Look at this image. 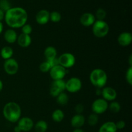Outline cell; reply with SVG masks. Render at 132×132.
<instances>
[{
	"mask_svg": "<svg viewBox=\"0 0 132 132\" xmlns=\"http://www.w3.org/2000/svg\"><path fill=\"white\" fill-rule=\"evenodd\" d=\"M0 55H1V57L5 60L10 59L12 57L13 55H14V50H13L12 48L10 46H4L3 48H1Z\"/></svg>",
	"mask_w": 132,
	"mask_h": 132,
	"instance_id": "obj_21",
	"label": "cell"
},
{
	"mask_svg": "<svg viewBox=\"0 0 132 132\" xmlns=\"http://www.w3.org/2000/svg\"><path fill=\"white\" fill-rule=\"evenodd\" d=\"M18 126L21 131L27 132L32 130L34 126L33 120L28 117H21L18 121Z\"/></svg>",
	"mask_w": 132,
	"mask_h": 132,
	"instance_id": "obj_11",
	"label": "cell"
},
{
	"mask_svg": "<svg viewBox=\"0 0 132 132\" xmlns=\"http://www.w3.org/2000/svg\"><path fill=\"white\" fill-rule=\"evenodd\" d=\"M80 23L82 26L86 27H91L96 21L95 15L92 13L86 12L82 14L80 18Z\"/></svg>",
	"mask_w": 132,
	"mask_h": 132,
	"instance_id": "obj_14",
	"label": "cell"
},
{
	"mask_svg": "<svg viewBox=\"0 0 132 132\" xmlns=\"http://www.w3.org/2000/svg\"><path fill=\"white\" fill-rule=\"evenodd\" d=\"M90 81L96 88L102 89L106 86L108 81V76L104 70L95 68L90 72Z\"/></svg>",
	"mask_w": 132,
	"mask_h": 132,
	"instance_id": "obj_3",
	"label": "cell"
},
{
	"mask_svg": "<svg viewBox=\"0 0 132 132\" xmlns=\"http://www.w3.org/2000/svg\"><path fill=\"white\" fill-rule=\"evenodd\" d=\"M18 36L17 32L12 28L7 29L4 33V39L6 42L9 44H13L16 42Z\"/></svg>",
	"mask_w": 132,
	"mask_h": 132,
	"instance_id": "obj_18",
	"label": "cell"
},
{
	"mask_svg": "<svg viewBox=\"0 0 132 132\" xmlns=\"http://www.w3.org/2000/svg\"><path fill=\"white\" fill-rule=\"evenodd\" d=\"M108 109V103L103 98H99L94 101L92 104V110L97 115L103 114Z\"/></svg>",
	"mask_w": 132,
	"mask_h": 132,
	"instance_id": "obj_7",
	"label": "cell"
},
{
	"mask_svg": "<svg viewBox=\"0 0 132 132\" xmlns=\"http://www.w3.org/2000/svg\"><path fill=\"white\" fill-rule=\"evenodd\" d=\"M52 118L54 122H60L64 119V113L63 110L60 109H56L53 112L52 114Z\"/></svg>",
	"mask_w": 132,
	"mask_h": 132,
	"instance_id": "obj_23",
	"label": "cell"
},
{
	"mask_svg": "<svg viewBox=\"0 0 132 132\" xmlns=\"http://www.w3.org/2000/svg\"><path fill=\"white\" fill-rule=\"evenodd\" d=\"M10 8H11L10 4L8 0H0V9L1 10L5 12Z\"/></svg>",
	"mask_w": 132,
	"mask_h": 132,
	"instance_id": "obj_29",
	"label": "cell"
},
{
	"mask_svg": "<svg viewBox=\"0 0 132 132\" xmlns=\"http://www.w3.org/2000/svg\"><path fill=\"white\" fill-rule=\"evenodd\" d=\"M109 25L104 20H96L92 25L93 34L98 38L106 37L109 32Z\"/></svg>",
	"mask_w": 132,
	"mask_h": 132,
	"instance_id": "obj_4",
	"label": "cell"
},
{
	"mask_svg": "<svg viewBox=\"0 0 132 132\" xmlns=\"http://www.w3.org/2000/svg\"><path fill=\"white\" fill-rule=\"evenodd\" d=\"M17 42L19 46L22 48H27L32 43V38L30 35L24 34L21 33L18 36Z\"/></svg>",
	"mask_w": 132,
	"mask_h": 132,
	"instance_id": "obj_17",
	"label": "cell"
},
{
	"mask_svg": "<svg viewBox=\"0 0 132 132\" xmlns=\"http://www.w3.org/2000/svg\"><path fill=\"white\" fill-rule=\"evenodd\" d=\"M57 103L58 104L61 106H64L66 104H68V101H69V98H68V95L66 93L62 92L58 95L56 97Z\"/></svg>",
	"mask_w": 132,
	"mask_h": 132,
	"instance_id": "obj_24",
	"label": "cell"
},
{
	"mask_svg": "<svg viewBox=\"0 0 132 132\" xmlns=\"http://www.w3.org/2000/svg\"><path fill=\"white\" fill-rule=\"evenodd\" d=\"M66 90L74 94L80 91L82 88V81L77 77H72L65 82Z\"/></svg>",
	"mask_w": 132,
	"mask_h": 132,
	"instance_id": "obj_6",
	"label": "cell"
},
{
	"mask_svg": "<svg viewBox=\"0 0 132 132\" xmlns=\"http://www.w3.org/2000/svg\"><path fill=\"white\" fill-rule=\"evenodd\" d=\"M3 115L9 122L12 123L17 122L21 116L20 106L15 102H9L4 106Z\"/></svg>",
	"mask_w": 132,
	"mask_h": 132,
	"instance_id": "obj_2",
	"label": "cell"
},
{
	"mask_svg": "<svg viewBox=\"0 0 132 132\" xmlns=\"http://www.w3.org/2000/svg\"><path fill=\"white\" fill-rule=\"evenodd\" d=\"M85 117L83 115L76 113L71 119L70 124L74 128H81L85 125Z\"/></svg>",
	"mask_w": 132,
	"mask_h": 132,
	"instance_id": "obj_16",
	"label": "cell"
},
{
	"mask_svg": "<svg viewBox=\"0 0 132 132\" xmlns=\"http://www.w3.org/2000/svg\"><path fill=\"white\" fill-rule=\"evenodd\" d=\"M88 124L90 126H95L99 122V117H98V115L95 114V113H91L90 116L88 117Z\"/></svg>",
	"mask_w": 132,
	"mask_h": 132,
	"instance_id": "obj_26",
	"label": "cell"
},
{
	"mask_svg": "<svg viewBox=\"0 0 132 132\" xmlns=\"http://www.w3.org/2000/svg\"><path fill=\"white\" fill-rule=\"evenodd\" d=\"M61 19V15L57 11H53L50 13V20L53 23H58Z\"/></svg>",
	"mask_w": 132,
	"mask_h": 132,
	"instance_id": "obj_27",
	"label": "cell"
},
{
	"mask_svg": "<svg viewBox=\"0 0 132 132\" xmlns=\"http://www.w3.org/2000/svg\"><path fill=\"white\" fill-rule=\"evenodd\" d=\"M3 88V83L1 80H0V92L2 91Z\"/></svg>",
	"mask_w": 132,
	"mask_h": 132,
	"instance_id": "obj_41",
	"label": "cell"
},
{
	"mask_svg": "<svg viewBox=\"0 0 132 132\" xmlns=\"http://www.w3.org/2000/svg\"><path fill=\"white\" fill-rule=\"evenodd\" d=\"M3 67L5 72L10 76L16 74L19 70V64L18 61L12 57L5 61Z\"/></svg>",
	"mask_w": 132,
	"mask_h": 132,
	"instance_id": "obj_9",
	"label": "cell"
},
{
	"mask_svg": "<svg viewBox=\"0 0 132 132\" xmlns=\"http://www.w3.org/2000/svg\"><path fill=\"white\" fill-rule=\"evenodd\" d=\"M36 20L39 24H46L50 21V12L44 9L39 10L36 15Z\"/></svg>",
	"mask_w": 132,
	"mask_h": 132,
	"instance_id": "obj_15",
	"label": "cell"
},
{
	"mask_svg": "<svg viewBox=\"0 0 132 132\" xmlns=\"http://www.w3.org/2000/svg\"><path fill=\"white\" fill-rule=\"evenodd\" d=\"M116 123L113 121H108L101 126L99 129V132H117Z\"/></svg>",
	"mask_w": 132,
	"mask_h": 132,
	"instance_id": "obj_19",
	"label": "cell"
},
{
	"mask_svg": "<svg viewBox=\"0 0 132 132\" xmlns=\"http://www.w3.org/2000/svg\"><path fill=\"white\" fill-rule=\"evenodd\" d=\"M3 30V24L2 22H0V34L2 33Z\"/></svg>",
	"mask_w": 132,
	"mask_h": 132,
	"instance_id": "obj_40",
	"label": "cell"
},
{
	"mask_svg": "<svg viewBox=\"0 0 132 132\" xmlns=\"http://www.w3.org/2000/svg\"><path fill=\"white\" fill-rule=\"evenodd\" d=\"M72 132H85V131L81 128H75Z\"/></svg>",
	"mask_w": 132,
	"mask_h": 132,
	"instance_id": "obj_38",
	"label": "cell"
},
{
	"mask_svg": "<svg viewBox=\"0 0 132 132\" xmlns=\"http://www.w3.org/2000/svg\"><path fill=\"white\" fill-rule=\"evenodd\" d=\"M101 95L103 99L106 101H113L117 96V93L113 88L110 86H104L101 89Z\"/></svg>",
	"mask_w": 132,
	"mask_h": 132,
	"instance_id": "obj_12",
	"label": "cell"
},
{
	"mask_svg": "<svg viewBox=\"0 0 132 132\" xmlns=\"http://www.w3.org/2000/svg\"><path fill=\"white\" fill-rule=\"evenodd\" d=\"M57 52L56 48L52 46H47L44 50V55L46 60H50L57 57Z\"/></svg>",
	"mask_w": 132,
	"mask_h": 132,
	"instance_id": "obj_20",
	"label": "cell"
},
{
	"mask_svg": "<svg viewBox=\"0 0 132 132\" xmlns=\"http://www.w3.org/2000/svg\"><path fill=\"white\" fill-rule=\"evenodd\" d=\"M97 92L96 94L97 95H101V88H96Z\"/></svg>",
	"mask_w": 132,
	"mask_h": 132,
	"instance_id": "obj_39",
	"label": "cell"
},
{
	"mask_svg": "<svg viewBox=\"0 0 132 132\" xmlns=\"http://www.w3.org/2000/svg\"><path fill=\"white\" fill-rule=\"evenodd\" d=\"M84 109H85V107H84V106L82 105V104H81V103L77 104V105L75 106V111H76L77 114H82V112H84Z\"/></svg>",
	"mask_w": 132,
	"mask_h": 132,
	"instance_id": "obj_33",
	"label": "cell"
},
{
	"mask_svg": "<svg viewBox=\"0 0 132 132\" xmlns=\"http://www.w3.org/2000/svg\"><path fill=\"white\" fill-rule=\"evenodd\" d=\"M49 73H50V76L53 81L62 80L67 75V69L58 64V65L50 68Z\"/></svg>",
	"mask_w": 132,
	"mask_h": 132,
	"instance_id": "obj_10",
	"label": "cell"
},
{
	"mask_svg": "<svg viewBox=\"0 0 132 132\" xmlns=\"http://www.w3.org/2000/svg\"><path fill=\"white\" fill-rule=\"evenodd\" d=\"M115 123H116V126L117 130H122V129L125 128V126H126V122L124 121H122V120L117 121V122H115Z\"/></svg>",
	"mask_w": 132,
	"mask_h": 132,
	"instance_id": "obj_34",
	"label": "cell"
},
{
	"mask_svg": "<svg viewBox=\"0 0 132 132\" xmlns=\"http://www.w3.org/2000/svg\"><path fill=\"white\" fill-rule=\"evenodd\" d=\"M14 132H22L21 130V129L19 128V126H18V125H17V126H15V127H14Z\"/></svg>",
	"mask_w": 132,
	"mask_h": 132,
	"instance_id": "obj_37",
	"label": "cell"
},
{
	"mask_svg": "<svg viewBox=\"0 0 132 132\" xmlns=\"http://www.w3.org/2000/svg\"><path fill=\"white\" fill-rule=\"evenodd\" d=\"M6 24L12 29L21 28L27 23L28 20V14L24 9L21 7L10 8L5 12V18Z\"/></svg>",
	"mask_w": 132,
	"mask_h": 132,
	"instance_id": "obj_1",
	"label": "cell"
},
{
	"mask_svg": "<svg viewBox=\"0 0 132 132\" xmlns=\"http://www.w3.org/2000/svg\"><path fill=\"white\" fill-rule=\"evenodd\" d=\"M126 82L130 85H132V67H129L126 73Z\"/></svg>",
	"mask_w": 132,
	"mask_h": 132,
	"instance_id": "obj_32",
	"label": "cell"
},
{
	"mask_svg": "<svg viewBox=\"0 0 132 132\" xmlns=\"http://www.w3.org/2000/svg\"><path fill=\"white\" fill-rule=\"evenodd\" d=\"M108 109L110 110V112H112L113 113H117L121 111V104L119 103L117 101H113L111 102L110 104H108Z\"/></svg>",
	"mask_w": 132,
	"mask_h": 132,
	"instance_id": "obj_25",
	"label": "cell"
},
{
	"mask_svg": "<svg viewBox=\"0 0 132 132\" xmlns=\"http://www.w3.org/2000/svg\"><path fill=\"white\" fill-rule=\"evenodd\" d=\"M5 12L3 11L2 10L0 9V22L2 21L4 19V18H5Z\"/></svg>",
	"mask_w": 132,
	"mask_h": 132,
	"instance_id": "obj_36",
	"label": "cell"
},
{
	"mask_svg": "<svg viewBox=\"0 0 132 132\" xmlns=\"http://www.w3.org/2000/svg\"><path fill=\"white\" fill-rule=\"evenodd\" d=\"M46 61L49 63V64H50L51 68H52V67L59 64V61H58L57 57H55V58H54V59H50V60H46Z\"/></svg>",
	"mask_w": 132,
	"mask_h": 132,
	"instance_id": "obj_35",
	"label": "cell"
},
{
	"mask_svg": "<svg viewBox=\"0 0 132 132\" xmlns=\"http://www.w3.org/2000/svg\"><path fill=\"white\" fill-rule=\"evenodd\" d=\"M50 68H51V67H50V64L46 61L41 63V64L39 65V70H41V72H43V73L48 72L50 71Z\"/></svg>",
	"mask_w": 132,
	"mask_h": 132,
	"instance_id": "obj_30",
	"label": "cell"
},
{
	"mask_svg": "<svg viewBox=\"0 0 132 132\" xmlns=\"http://www.w3.org/2000/svg\"><path fill=\"white\" fill-rule=\"evenodd\" d=\"M21 32L22 33L24 34L30 35L32 32V26L30 24H27V23H26L25 24H24V25L21 27Z\"/></svg>",
	"mask_w": 132,
	"mask_h": 132,
	"instance_id": "obj_31",
	"label": "cell"
},
{
	"mask_svg": "<svg viewBox=\"0 0 132 132\" xmlns=\"http://www.w3.org/2000/svg\"><path fill=\"white\" fill-rule=\"evenodd\" d=\"M59 64L65 69L72 68L76 64V57L73 54L69 52H65L62 54L58 57Z\"/></svg>",
	"mask_w": 132,
	"mask_h": 132,
	"instance_id": "obj_5",
	"label": "cell"
},
{
	"mask_svg": "<svg viewBox=\"0 0 132 132\" xmlns=\"http://www.w3.org/2000/svg\"><path fill=\"white\" fill-rule=\"evenodd\" d=\"M117 41L120 46L123 47L128 46L132 42V34L128 32H122L119 35Z\"/></svg>",
	"mask_w": 132,
	"mask_h": 132,
	"instance_id": "obj_13",
	"label": "cell"
},
{
	"mask_svg": "<svg viewBox=\"0 0 132 132\" xmlns=\"http://www.w3.org/2000/svg\"><path fill=\"white\" fill-rule=\"evenodd\" d=\"M65 82L64 80L53 81L50 87V94L53 97H57L61 93L64 92L66 90Z\"/></svg>",
	"mask_w": 132,
	"mask_h": 132,
	"instance_id": "obj_8",
	"label": "cell"
},
{
	"mask_svg": "<svg viewBox=\"0 0 132 132\" xmlns=\"http://www.w3.org/2000/svg\"><path fill=\"white\" fill-rule=\"evenodd\" d=\"M129 63H130V67H132V55H130L129 57Z\"/></svg>",
	"mask_w": 132,
	"mask_h": 132,
	"instance_id": "obj_42",
	"label": "cell"
},
{
	"mask_svg": "<svg viewBox=\"0 0 132 132\" xmlns=\"http://www.w3.org/2000/svg\"><path fill=\"white\" fill-rule=\"evenodd\" d=\"M95 15V19H97V20L103 21L106 17V12L103 9H99L97 10L95 15Z\"/></svg>",
	"mask_w": 132,
	"mask_h": 132,
	"instance_id": "obj_28",
	"label": "cell"
},
{
	"mask_svg": "<svg viewBox=\"0 0 132 132\" xmlns=\"http://www.w3.org/2000/svg\"><path fill=\"white\" fill-rule=\"evenodd\" d=\"M36 132H46L48 130V124L43 120L38 121L34 126Z\"/></svg>",
	"mask_w": 132,
	"mask_h": 132,
	"instance_id": "obj_22",
	"label": "cell"
}]
</instances>
